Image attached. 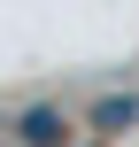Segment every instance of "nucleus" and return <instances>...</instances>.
Masks as SVG:
<instances>
[{
  "label": "nucleus",
  "mask_w": 139,
  "mask_h": 147,
  "mask_svg": "<svg viewBox=\"0 0 139 147\" xmlns=\"http://www.w3.org/2000/svg\"><path fill=\"white\" fill-rule=\"evenodd\" d=\"M93 124H101V132H132L139 124V93H101V101H93Z\"/></svg>",
  "instance_id": "2"
},
{
  "label": "nucleus",
  "mask_w": 139,
  "mask_h": 147,
  "mask_svg": "<svg viewBox=\"0 0 139 147\" xmlns=\"http://www.w3.org/2000/svg\"><path fill=\"white\" fill-rule=\"evenodd\" d=\"M62 132H70V124H62V109H46V101L15 116V140L23 147H62Z\"/></svg>",
  "instance_id": "1"
}]
</instances>
